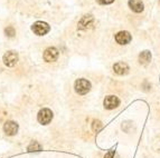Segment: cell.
I'll use <instances>...</instances> for the list:
<instances>
[{
    "label": "cell",
    "instance_id": "obj_11",
    "mask_svg": "<svg viewBox=\"0 0 160 158\" xmlns=\"http://www.w3.org/2000/svg\"><path fill=\"white\" fill-rule=\"evenodd\" d=\"M150 60H151V53H150V51H148V50L142 51V53H140V56H139V61H140V63H142V65H147V63H150Z\"/></svg>",
    "mask_w": 160,
    "mask_h": 158
},
{
    "label": "cell",
    "instance_id": "obj_12",
    "mask_svg": "<svg viewBox=\"0 0 160 158\" xmlns=\"http://www.w3.org/2000/svg\"><path fill=\"white\" fill-rule=\"evenodd\" d=\"M39 150H42V146H40L37 142H32V144L28 146V151H39Z\"/></svg>",
    "mask_w": 160,
    "mask_h": 158
},
{
    "label": "cell",
    "instance_id": "obj_13",
    "mask_svg": "<svg viewBox=\"0 0 160 158\" xmlns=\"http://www.w3.org/2000/svg\"><path fill=\"white\" fill-rule=\"evenodd\" d=\"M5 34H6V36H8V37H13V36L16 35V30L13 29V27L9 26L5 29Z\"/></svg>",
    "mask_w": 160,
    "mask_h": 158
},
{
    "label": "cell",
    "instance_id": "obj_15",
    "mask_svg": "<svg viewBox=\"0 0 160 158\" xmlns=\"http://www.w3.org/2000/svg\"><path fill=\"white\" fill-rule=\"evenodd\" d=\"M100 5H110V3H112L114 0H96Z\"/></svg>",
    "mask_w": 160,
    "mask_h": 158
},
{
    "label": "cell",
    "instance_id": "obj_9",
    "mask_svg": "<svg viewBox=\"0 0 160 158\" xmlns=\"http://www.w3.org/2000/svg\"><path fill=\"white\" fill-rule=\"evenodd\" d=\"M113 70L115 74L122 76V75H127L129 72V66L126 63H117L113 66Z\"/></svg>",
    "mask_w": 160,
    "mask_h": 158
},
{
    "label": "cell",
    "instance_id": "obj_1",
    "mask_svg": "<svg viewBox=\"0 0 160 158\" xmlns=\"http://www.w3.org/2000/svg\"><path fill=\"white\" fill-rule=\"evenodd\" d=\"M74 87H75V91L78 92V95H86L91 90V82L88 81V79L81 78L75 81Z\"/></svg>",
    "mask_w": 160,
    "mask_h": 158
},
{
    "label": "cell",
    "instance_id": "obj_2",
    "mask_svg": "<svg viewBox=\"0 0 160 158\" xmlns=\"http://www.w3.org/2000/svg\"><path fill=\"white\" fill-rule=\"evenodd\" d=\"M32 30L34 31V34H36L37 36H44L47 32H49L51 27L48 26V24L44 22V21H36L32 27Z\"/></svg>",
    "mask_w": 160,
    "mask_h": 158
},
{
    "label": "cell",
    "instance_id": "obj_16",
    "mask_svg": "<svg viewBox=\"0 0 160 158\" xmlns=\"http://www.w3.org/2000/svg\"><path fill=\"white\" fill-rule=\"evenodd\" d=\"M104 158H114V150H110L109 153L105 154Z\"/></svg>",
    "mask_w": 160,
    "mask_h": 158
},
{
    "label": "cell",
    "instance_id": "obj_7",
    "mask_svg": "<svg viewBox=\"0 0 160 158\" xmlns=\"http://www.w3.org/2000/svg\"><path fill=\"white\" fill-rule=\"evenodd\" d=\"M3 130H5L6 135L8 136H13L16 135L18 132V124L15 123V121H6L5 126H3Z\"/></svg>",
    "mask_w": 160,
    "mask_h": 158
},
{
    "label": "cell",
    "instance_id": "obj_5",
    "mask_svg": "<svg viewBox=\"0 0 160 158\" xmlns=\"http://www.w3.org/2000/svg\"><path fill=\"white\" fill-rule=\"evenodd\" d=\"M58 58V50L55 47H49L45 50L44 53V59L47 63H53V61H56Z\"/></svg>",
    "mask_w": 160,
    "mask_h": 158
},
{
    "label": "cell",
    "instance_id": "obj_3",
    "mask_svg": "<svg viewBox=\"0 0 160 158\" xmlns=\"http://www.w3.org/2000/svg\"><path fill=\"white\" fill-rule=\"evenodd\" d=\"M37 119H38V121H39V124L48 125L52 121V119H53V113H52L51 109L43 108L38 113Z\"/></svg>",
    "mask_w": 160,
    "mask_h": 158
},
{
    "label": "cell",
    "instance_id": "obj_6",
    "mask_svg": "<svg viewBox=\"0 0 160 158\" xmlns=\"http://www.w3.org/2000/svg\"><path fill=\"white\" fill-rule=\"evenodd\" d=\"M104 108L107 109H114L120 105V99L117 96H108L104 99Z\"/></svg>",
    "mask_w": 160,
    "mask_h": 158
},
{
    "label": "cell",
    "instance_id": "obj_14",
    "mask_svg": "<svg viewBox=\"0 0 160 158\" xmlns=\"http://www.w3.org/2000/svg\"><path fill=\"white\" fill-rule=\"evenodd\" d=\"M101 128H102L101 121H99V120H94V121H93V130H94V132H99V130H100Z\"/></svg>",
    "mask_w": 160,
    "mask_h": 158
},
{
    "label": "cell",
    "instance_id": "obj_10",
    "mask_svg": "<svg viewBox=\"0 0 160 158\" xmlns=\"http://www.w3.org/2000/svg\"><path fill=\"white\" fill-rule=\"evenodd\" d=\"M129 7L131 8V10L134 11V12H141L143 11V2L141 0H129Z\"/></svg>",
    "mask_w": 160,
    "mask_h": 158
},
{
    "label": "cell",
    "instance_id": "obj_4",
    "mask_svg": "<svg viewBox=\"0 0 160 158\" xmlns=\"http://www.w3.org/2000/svg\"><path fill=\"white\" fill-rule=\"evenodd\" d=\"M18 63V53L16 51H7L3 55V63L8 67H13Z\"/></svg>",
    "mask_w": 160,
    "mask_h": 158
},
{
    "label": "cell",
    "instance_id": "obj_8",
    "mask_svg": "<svg viewBox=\"0 0 160 158\" xmlns=\"http://www.w3.org/2000/svg\"><path fill=\"white\" fill-rule=\"evenodd\" d=\"M115 41L120 45H127L131 41V35L128 31H120L115 35Z\"/></svg>",
    "mask_w": 160,
    "mask_h": 158
}]
</instances>
